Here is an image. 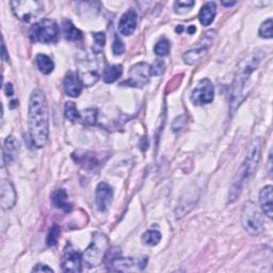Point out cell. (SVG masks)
Instances as JSON below:
<instances>
[{
    "mask_svg": "<svg viewBox=\"0 0 273 273\" xmlns=\"http://www.w3.org/2000/svg\"><path fill=\"white\" fill-rule=\"evenodd\" d=\"M13 14L25 23H30L38 18L44 12V5L40 1L32 0H16L10 2Z\"/></svg>",
    "mask_w": 273,
    "mask_h": 273,
    "instance_id": "ba28073f",
    "label": "cell"
},
{
    "mask_svg": "<svg viewBox=\"0 0 273 273\" xmlns=\"http://www.w3.org/2000/svg\"><path fill=\"white\" fill-rule=\"evenodd\" d=\"M142 242L144 245L147 246H150L154 247L157 246L161 240V234L159 230H155V229H149L142 235Z\"/></svg>",
    "mask_w": 273,
    "mask_h": 273,
    "instance_id": "484cf974",
    "label": "cell"
},
{
    "mask_svg": "<svg viewBox=\"0 0 273 273\" xmlns=\"http://www.w3.org/2000/svg\"><path fill=\"white\" fill-rule=\"evenodd\" d=\"M82 82L75 73H69L65 76L63 87L65 93L71 97H78L82 92Z\"/></svg>",
    "mask_w": 273,
    "mask_h": 273,
    "instance_id": "ac0fdd59",
    "label": "cell"
},
{
    "mask_svg": "<svg viewBox=\"0 0 273 273\" xmlns=\"http://www.w3.org/2000/svg\"><path fill=\"white\" fill-rule=\"evenodd\" d=\"M78 77L81 80L82 84L87 87H91L99 81L100 77L101 68V58L99 52L94 54L86 53L78 59L77 61Z\"/></svg>",
    "mask_w": 273,
    "mask_h": 273,
    "instance_id": "277c9868",
    "label": "cell"
},
{
    "mask_svg": "<svg viewBox=\"0 0 273 273\" xmlns=\"http://www.w3.org/2000/svg\"><path fill=\"white\" fill-rule=\"evenodd\" d=\"M93 39H94V42H95V45L99 47V51H100V50L105 46V43H106L105 33H102V32L93 33Z\"/></svg>",
    "mask_w": 273,
    "mask_h": 273,
    "instance_id": "836d02e7",
    "label": "cell"
},
{
    "mask_svg": "<svg viewBox=\"0 0 273 273\" xmlns=\"http://www.w3.org/2000/svg\"><path fill=\"white\" fill-rule=\"evenodd\" d=\"M123 74V66L122 65H111L107 66L102 74L104 81L107 83H112L117 81L119 78Z\"/></svg>",
    "mask_w": 273,
    "mask_h": 273,
    "instance_id": "d4e9b609",
    "label": "cell"
},
{
    "mask_svg": "<svg viewBox=\"0 0 273 273\" xmlns=\"http://www.w3.org/2000/svg\"><path fill=\"white\" fill-rule=\"evenodd\" d=\"M29 136L33 147L43 148L50 135V115L45 94L34 90L29 99Z\"/></svg>",
    "mask_w": 273,
    "mask_h": 273,
    "instance_id": "6da1fadb",
    "label": "cell"
},
{
    "mask_svg": "<svg viewBox=\"0 0 273 273\" xmlns=\"http://www.w3.org/2000/svg\"><path fill=\"white\" fill-rule=\"evenodd\" d=\"M138 24V15L137 12L133 9H129L126 11L125 13L122 15L119 23V30L120 32L125 36L131 35L137 28Z\"/></svg>",
    "mask_w": 273,
    "mask_h": 273,
    "instance_id": "2e32d148",
    "label": "cell"
},
{
    "mask_svg": "<svg viewBox=\"0 0 273 273\" xmlns=\"http://www.w3.org/2000/svg\"><path fill=\"white\" fill-rule=\"evenodd\" d=\"M109 240L107 236L102 232H96L93 235L92 241L82 254L83 263L89 268H94L101 265L106 253L108 251Z\"/></svg>",
    "mask_w": 273,
    "mask_h": 273,
    "instance_id": "5b68a950",
    "label": "cell"
},
{
    "mask_svg": "<svg viewBox=\"0 0 273 273\" xmlns=\"http://www.w3.org/2000/svg\"><path fill=\"white\" fill-rule=\"evenodd\" d=\"M2 59L4 60V61H8L9 60V56H7V50H5V45L4 43H2Z\"/></svg>",
    "mask_w": 273,
    "mask_h": 273,
    "instance_id": "f35d334b",
    "label": "cell"
},
{
    "mask_svg": "<svg viewBox=\"0 0 273 273\" xmlns=\"http://www.w3.org/2000/svg\"><path fill=\"white\" fill-rule=\"evenodd\" d=\"M215 38H216V32L214 30H210V31H208L205 34L203 40L199 42V45L198 48L196 47L194 50H188L187 52H185V54L183 56L184 62L188 65H193L197 62H199V60L207 53L208 48L210 47L212 42H214Z\"/></svg>",
    "mask_w": 273,
    "mask_h": 273,
    "instance_id": "8fae6325",
    "label": "cell"
},
{
    "mask_svg": "<svg viewBox=\"0 0 273 273\" xmlns=\"http://www.w3.org/2000/svg\"><path fill=\"white\" fill-rule=\"evenodd\" d=\"M5 92H7V95L11 96V95H13V87H12V84L11 83H8L7 84V90H5Z\"/></svg>",
    "mask_w": 273,
    "mask_h": 273,
    "instance_id": "74e56055",
    "label": "cell"
},
{
    "mask_svg": "<svg viewBox=\"0 0 273 273\" xmlns=\"http://www.w3.org/2000/svg\"><path fill=\"white\" fill-rule=\"evenodd\" d=\"M196 30H197L196 27H194V26H190L189 28H188V32H189L190 34H192V33H194V31H196Z\"/></svg>",
    "mask_w": 273,
    "mask_h": 273,
    "instance_id": "b9f144b4",
    "label": "cell"
},
{
    "mask_svg": "<svg viewBox=\"0 0 273 273\" xmlns=\"http://www.w3.org/2000/svg\"><path fill=\"white\" fill-rule=\"evenodd\" d=\"M241 222L247 232L252 236H258L264 232V220L256 205L247 202L241 214Z\"/></svg>",
    "mask_w": 273,
    "mask_h": 273,
    "instance_id": "52a82bcc",
    "label": "cell"
},
{
    "mask_svg": "<svg viewBox=\"0 0 273 273\" xmlns=\"http://www.w3.org/2000/svg\"><path fill=\"white\" fill-rule=\"evenodd\" d=\"M268 165H269L268 172H269V174L271 175V173H272V168H271V165H272V151H270V155H269V160H268Z\"/></svg>",
    "mask_w": 273,
    "mask_h": 273,
    "instance_id": "ab89813d",
    "label": "cell"
},
{
    "mask_svg": "<svg viewBox=\"0 0 273 273\" xmlns=\"http://www.w3.org/2000/svg\"><path fill=\"white\" fill-rule=\"evenodd\" d=\"M273 190H272V186H266L264 187L262 190L259 192V203H260V207H262V210L265 214V216H267L271 220L272 216H273Z\"/></svg>",
    "mask_w": 273,
    "mask_h": 273,
    "instance_id": "d6986e66",
    "label": "cell"
},
{
    "mask_svg": "<svg viewBox=\"0 0 273 273\" xmlns=\"http://www.w3.org/2000/svg\"><path fill=\"white\" fill-rule=\"evenodd\" d=\"M33 272H53V270L51 268H50V267H47L46 265H42V264H38L36 265L34 268L32 269Z\"/></svg>",
    "mask_w": 273,
    "mask_h": 273,
    "instance_id": "8d00e7d4",
    "label": "cell"
},
{
    "mask_svg": "<svg viewBox=\"0 0 273 273\" xmlns=\"http://www.w3.org/2000/svg\"><path fill=\"white\" fill-rule=\"evenodd\" d=\"M215 99V88L207 78L199 80L191 93V101L194 105L210 104Z\"/></svg>",
    "mask_w": 273,
    "mask_h": 273,
    "instance_id": "30bf717a",
    "label": "cell"
},
{
    "mask_svg": "<svg viewBox=\"0 0 273 273\" xmlns=\"http://www.w3.org/2000/svg\"><path fill=\"white\" fill-rule=\"evenodd\" d=\"M18 148H20V144H18V141L13 136H10L5 139L3 145V160L7 158V157L8 162L13 159V157L17 153Z\"/></svg>",
    "mask_w": 273,
    "mask_h": 273,
    "instance_id": "cb8c5ba5",
    "label": "cell"
},
{
    "mask_svg": "<svg viewBox=\"0 0 273 273\" xmlns=\"http://www.w3.org/2000/svg\"><path fill=\"white\" fill-rule=\"evenodd\" d=\"M259 36L264 39H271L272 38V18L267 20L265 23L262 24L258 31Z\"/></svg>",
    "mask_w": 273,
    "mask_h": 273,
    "instance_id": "4dcf8cb0",
    "label": "cell"
},
{
    "mask_svg": "<svg viewBox=\"0 0 273 273\" xmlns=\"http://www.w3.org/2000/svg\"><path fill=\"white\" fill-rule=\"evenodd\" d=\"M113 199V190L107 183H99L95 192V204L100 212H106Z\"/></svg>",
    "mask_w": 273,
    "mask_h": 273,
    "instance_id": "5bb4252c",
    "label": "cell"
},
{
    "mask_svg": "<svg viewBox=\"0 0 273 273\" xmlns=\"http://www.w3.org/2000/svg\"><path fill=\"white\" fill-rule=\"evenodd\" d=\"M29 38L34 43H56L59 38V27L57 23L48 18L35 23L29 30Z\"/></svg>",
    "mask_w": 273,
    "mask_h": 273,
    "instance_id": "8992f818",
    "label": "cell"
},
{
    "mask_svg": "<svg viewBox=\"0 0 273 273\" xmlns=\"http://www.w3.org/2000/svg\"><path fill=\"white\" fill-rule=\"evenodd\" d=\"M112 50L115 56H120V54H123L125 51V45L122 41L120 40L118 35H115L113 45H112Z\"/></svg>",
    "mask_w": 273,
    "mask_h": 273,
    "instance_id": "d6a6232c",
    "label": "cell"
},
{
    "mask_svg": "<svg viewBox=\"0 0 273 273\" xmlns=\"http://www.w3.org/2000/svg\"><path fill=\"white\" fill-rule=\"evenodd\" d=\"M236 1H222V5L224 7H232V5H235Z\"/></svg>",
    "mask_w": 273,
    "mask_h": 273,
    "instance_id": "60d3db41",
    "label": "cell"
},
{
    "mask_svg": "<svg viewBox=\"0 0 273 273\" xmlns=\"http://www.w3.org/2000/svg\"><path fill=\"white\" fill-rule=\"evenodd\" d=\"M185 117H180V118H177L176 120L174 121V123H173V130L174 131H178L180 130L181 128H183L184 125H185Z\"/></svg>",
    "mask_w": 273,
    "mask_h": 273,
    "instance_id": "d590c367",
    "label": "cell"
},
{
    "mask_svg": "<svg viewBox=\"0 0 273 273\" xmlns=\"http://www.w3.org/2000/svg\"><path fill=\"white\" fill-rule=\"evenodd\" d=\"M62 32L64 34V38L68 41H80L82 39V32L79 29H77L72 22L65 21L62 24Z\"/></svg>",
    "mask_w": 273,
    "mask_h": 273,
    "instance_id": "603a6c76",
    "label": "cell"
},
{
    "mask_svg": "<svg viewBox=\"0 0 273 273\" xmlns=\"http://www.w3.org/2000/svg\"><path fill=\"white\" fill-rule=\"evenodd\" d=\"M81 262L82 256L80 255V253L76 251L70 244L66 245L61 259L63 271L74 273L81 272Z\"/></svg>",
    "mask_w": 273,
    "mask_h": 273,
    "instance_id": "7c38bea8",
    "label": "cell"
},
{
    "mask_svg": "<svg viewBox=\"0 0 273 273\" xmlns=\"http://www.w3.org/2000/svg\"><path fill=\"white\" fill-rule=\"evenodd\" d=\"M166 71V63L163 60L157 59L155 60V62L153 65L150 66V75L151 76H160Z\"/></svg>",
    "mask_w": 273,
    "mask_h": 273,
    "instance_id": "1f68e13d",
    "label": "cell"
},
{
    "mask_svg": "<svg viewBox=\"0 0 273 273\" xmlns=\"http://www.w3.org/2000/svg\"><path fill=\"white\" fill-rule=\"evenodd\" d=\"M176 31H177V32H181V31H183V26L177 27V28H176Z\"/></svg>",
    "mask_w": 273,
    "mask_h": 273,
    "instance_id": "7bdbcfd3",
    "label": "cell"
},
{
    "mask_svg": "<svg viewBox=\"0 0 273 273\" xmlns=\"http://www.w3.org/2000/svg\"><path fill=\"white\" fill-rule=\"evenodd\" d=\"M74 158L80 166L90 171L96 170L101 165V160L99 158V156L90 151H77L74 154Z\"/></svg>",
    "mask_w": 273,
    "mask_h": 273,
    "instance_id": "e0dca14e",
    "label": "cell"
},
{
    "mask_svg": "<svg viewBox=\"0 0 273 273\" xmlns=\"http://www.w3.org/2000/svg\"><path fill=\"white\" fill-rule=\"evenodd\" d=\"M216 13H217L216 3L212 1L206 2L204 7L202 8L201 12H199V22H201L203 26H209L210 24L214 22Z\"/></svg>",
    "mask_w": 273,
    "mask_h": 273,
    "instance_id": "44dd1931",
    "label": "cell"
},
{
    "mask_svg": "<svg viewBox=\"0 0 273 273\" xmlns=\"http://www.w3.org/2000/svg\"><path fill=\"white\" fill-rule=\"evenodd\" d=\"M260 153H262V139L256 138L250 144L246 159L233 178L228 192V202L233 203L238 199L248 181L255 173L260 160Z\"/></svg>",
    "mask_w": 273,
    "mask_h": 273,
    "instance_id": "3957f363",
    "label": "cell"
},
{
    "mask_svg": "<svg viewBox=\"0 0 273 273\" xmlns=\"http://www.w3.org/2000/svg\"><path fill=\"white\" fill-rule=\"evenodd\" d=\"M264 57L265 53L263 50H255L251 52L240 62L237 73L235 75L229 96V107L233 113L237 110V108L244 100L246 96L245 90L247 82L250 79L252 73L258 68Z\"/></svg>",
    "mask_w": 273,
    "mask_h": 273,
    "instance_id": "7a4b0ae2",
    "label": "cell"
},
{
    "mask_svg": "<svg viewBox=\"0 0 273 273\" xmlns=\"http://www.w3.org/2000/svg\"><path fill=\"white\" fill-rule=\"evenodd\" d=\"M51 202L56 206L57 208H60L64 212H71L73 205L69 201V196L68 193L62 188L57 189L51 194Z\"/></svg>",
    "mask_w": 273,
    "mask_h": 273,
    "instance_id": "ffe728a7",
    "label": "cell"
},
{
    "mask_svg": "<svg viewBox=\"0 0 273 273\" xmlns=\"http://www.w3.org/2000/svg\"><path fill=\"white\" fill-rule=\"evenodd\" d=\"M170 47H171V45H170L169 40L162 39L157 42V44L154 47V51L158 56H167L170 51Z\"/></svg>",
    "mask_w": 273,
    "mask_h": 273,
    "instance_id": "f546056e",
    "label": "cell"
},
{
    "mask_svg": "<svg viewBox=\"0 0 273 273\" xmlns=\"http://www.w3.org/2000/svg\"><path fill=\"white\" fill-rule=\"evenodd\" d=\"M84 115H86V119H84L86 123L95 124L97 119V111L95 109H88V110H86V112H84Z\"/></svg>",
    "mask_w": 273,
    "mask_h": 273,
    "instance_id": "e575fe53",
    "label": "cell"
},
{
    "mask_svg": "<svg viewBox=\"0 0 273 273\" xmlns=\"http://www.w3.org/2000/svg\"><path fill=\"white\" fill-rule=\"evenodd\" d=\"M194 1H192V0H188V1L179 0V1H176L174 3V10L177 14H186L192 9Z\"/></svg>",
    "mask_w": 273,
    "mask_h": 273,
    "instance_id": "f1b7e54d",
    "label": "cell"
},
{
    "mask_svg": "<svg viewBox=\"0 0 273 273\" xmlns=\"http://www.w3.org/2000/svg\"><path fill=\"white\" fill-rule=\"evenodd\" d=\"M150 66L147 63L141 62L133 65L130 72L128 79L122 83V86L132 87V88H142L147 86L150 77Z\"/></svg>",
    "mask_w": 273,
    "mask_h": 273,
    "instance_id": "9c48e42d",
    "label": "cell"
},
{
    "mask_svg": "<svg viewBox=\"0 0 273 273\" xmlns=\"http://www.w3.org/2000/svg\"><path fill=\"white\" fill-rule=\"evenodd\" d=\"M60 234H61V228L59 225L54 224V225L50 229V233L47 235L46 238V244L48 247H53L57 245L58 239L60 237Z\"/></svg>",
    "mask_w": 273,
    "mask_h": 273,
    "instance_id": "83f0119b",
    "label": "cell"
},
{
    "mask_svg": "<svg viewBox=\"0 0 273 273\" xmlns=\"http://www.w3.org/2000/svg\"><path fill=\"white\" fill-rule=\"evenodd\" d=\"M64 114H65V118L70 120L71 122H77V121H79L81 119L80 112L78 111L76 105L73 101H68L65 104Z\"/></svg>",
    "mask_w": 273,
    "mask_h": 273,
    "instance_id": "4316f807",
    "label": "cell"
},
{
    "mask_svg": "<svg viewBox=\"0 0 273 273\" xmlns=\"http://www.w3.org/2000/svg\"><path fill=\"white\" fill-rule=\"evenodd\" d=\"M35 64L36 68L39 69L41 73H43L44 75H50L54 70V63L52 60L43 53H39L35 57Z\"/></svg>",
    "mask_w": 273,
    "mask_h": 273,
    "instance_id": "7402d4cb",
    "label": "cell"
},
{
    "mask_svg": "<svg viewBox=\"0 0 273 273\" xmlns=\"http://www.w3.org/2000/svg\"><path fill=\"white\" fill-rule=\"evenodd\" d=\"M147 257L135 259V258H122V257H114L111 263L109 264L110 266V270L113 271H139L142 270L145 266H147Z\"/></svg>",
    "mask_w": 273,
    "mask_h": 273,
    "instance_id": "4fadbf2b",
    "label": "cell"
},
{
    "mask_svg": "<svg viewBox=\"0 0 273 273\" xmlns=\"http://www.w3.org/2000/svg\"><path fill=\"white\" fill-rule=\"evenodd\" d=\"M0 204L3 209H11L16 203V191L13 184L8 179L1 180L0 186Z\"/></svg>",
    "mask_w": 273,
    "mask_h": 273,
    "instance_id": "9a60e30c",
    "label": "cell"
}]
</instances>
